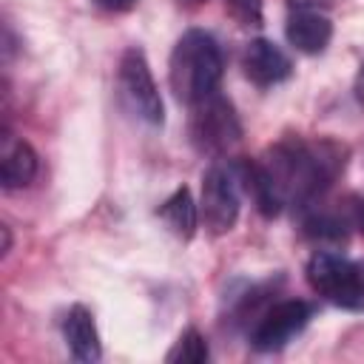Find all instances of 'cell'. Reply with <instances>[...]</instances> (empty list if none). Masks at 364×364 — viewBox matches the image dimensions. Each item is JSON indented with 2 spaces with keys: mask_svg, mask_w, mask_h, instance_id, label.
Returning <instances> with one entry per match:
<instances>
[{
  "mask_svg": "<svg viewBox=\"0 0 364 364\" xmlns=\"http://www.w3.org/2000/svg\"><path fill=\"white\" fill-rule=\"evenodd\" d=\"M350 148L336 139L284 136L259 159L282 208L313 205L347 168Z\"/></svg>",
  "mask_w": 364,
  "mask_h": 364,
  "instance_id": "6da1fadb",
  "label": "cell"
},
{
  "mask_svg": "<svg viewBox=\"0 0 364 364\" xmlns=\"http://www.w3.org/2000/svg\"><path fill=\"white\" fill-rule=\"evenodd\" d=\"M225 74V57L213 34L202 28H188L168 60V85L173 97L185 105L205 100L208 94L219 91Z\"/></svg>",
  "mask_w": 364,
  "mask_h": 364,
  "instance_id": "7a4b0ae2",
  "label": "cell"
},
{
  "mask_svg": "<svg viewBox=\"0 0 364 364\" xmlns=\"http://www.w3.org/2000/svg\"><path fill=\"white\" fill-rule=\"evenodd\" d=\"M310 287L336 307L364 310V262H355L336 250H316L307 259Z\"/></svg>",
  "mask_w": 364,
  "mask_h": 364,
  "instance_id": "3957f363",
  "label": "cell"
},
{
  "mask_svg": "<svg viewBox=\"0 0 364 364\" xmlns=\"http://www.w3.org/2000/svg\"><path fill=\"white\" fill-rule=\"evenodd\" d=\"M188 108H191L188 136H191V145L202 156L222 159L242 139L239 114L222 91H213V94H208L205 100H199Z\"/></svg>",
  "mask_w": 364,
  "mask_h": 364,
  "instance_id": "277c9868",
  "label": "cell"
},
{
  "mask_svg": "<svg viewBox=\"0 0 364 364\" xmlns=\"http://www.w3.org/2000/svg\"><path fill=\"white\" fill-rule=\"evenodd\" d=\"M242 205V185L233 171V162H213L202 173V196H199V222L222 236L233 230Z\"/></svg>",
  "mask_w": 364,
  "mask_h": 364,
  "instance_id": "5b68a950",
  "label": "cell"
},
{
  "mask_svg": "<svg viewBox=\"0 0 364 364\" xmlns=\"http://www.w3.org/2000/svg\"><path fill=\"white\" fill-rule=\"evenodd\" d=\"M117 88H119V97L134 117H139L148 125L165 122V105H162L156 80L151 74V65H148L142 48L131 46L122 51L119 68H117Z\"/></svg>",
  "mask_w": 364,
  "mask_h": 364,
  "instance_id": "8992f818",
  "label": "cell"
},
{
  "mask_svg": "<svg viewBox=\"0 0 364 364\" xmlns=\"http://www.w3.org/2000/svg\"><path fill=\"white\" fill-rule=\"evenodd\" d=\"M313 316V304L304 299H284L267 307L259 321L250 330V347L259 353H273L282 350L290 338H296Z\"/></svg>",
  "mask_w": 364,
  "mask_h": 364,
  "instance_id": "52a82bcc",
  "label": "cell"
},
{
  "mask_svg": "<svg viewBox=\"0 0 364 364\" xmlns=\"http://www.w3.org/2000/svg\"><path fill=\"white\" fill-rule=\"evenodd\" d=\"M242 68L245 77L259 88H273L284 82L293 74V60L282 46H276L267 37H256L242 51Z\"/></svg>",
  "mask_w": 364,
  "mask_h": 364,
  "instance_id": "ba28073f",
  "label": "cell"
},
{
  "mask_svg": "<svg viewBox=\"0 0 364 364\" xmlns=\"http://www.w3.org/2000/svg\"><path fill=\"white\" fill-rule=\"evenodd\" d=\"M284 37L287 43L301 51V54H321L327 46H330V37H333V23L327 14L316 11V9H293L287 14V23H284Z\"/></svg>",
  "mask_w": 364,
  "mask_h": 364,
  "instance_id": "9c48e42d",
  "label": "cell"
},
{
  "mask_svg": "<svg viewBox=\"0 0 364 364\" xmlns=\"http://www.w3.org/2000/svg\"><path fill=\"white\" fill-rule=\"evenodd\" d=\"M63 336L71 350V355L82 364H94L102 358V344H100V330L94 321V313L85 304H74L65 318H63Z\"/></svg>",
  "mask_w": 364,
  "mask_h": 364,
  "instance_id": "30bf717a",
  "label": "cell"
},
{
  "mask_svg": "<svg viewBox=\"0 0 364 364\" xmlns=\"http://www.w3.org/2000/svg\"><path fill=\"white\" fill-rule=\"evenodd\" d=\"M40 168V156L37 151L26 142V139H9L3 145V156H0V182L6 191H20L28 188L37 176Z\"/></svg>",
  "mask_w": 364,
  "mask_h": 364,
  "instance_id": "8fae6325",
  "label": "cell"
},
{
  "mask_svg": "<svg viewBox=\"0 0 364 364\" xmlns=\"http://www.w3.org/2000/svg\"><path fill=\"white\" fill-rule=\"evenodd\" d=\"M159 219L168 225V230L176 236V239H182V242H191L193 239V233H196V228H199V205L193 202V196H191V191L182 185V188H176L162 205H159Z\"/></svg>",
  "mask_w": 364,
  "mask_h": 364,
  "instance_id": "7c38bea8",
  "label": "cell"
},
{
  "mask_svg": "<svg viewBox=\"0 0 364 364\" xmlns=\"http://www.w3.org/2000/svg\"><path fill=\"white\" fill-rule=\"evenodd\" d=\"M301 228L316 242H344L350 233L338 210H307L301 219Z\"/></svg>",
  "mask_w": 364,
  "mask_h": 364,
  "instance_id": "4fadbf2b",
  "label": "cell"
},
{
  "mask_svg": "<svg viewBox=\"0 0 364 364\" xmlns=\"http://www.w3.org/2000/svg\"><path fill=\"white\" fill-rule=\"evenodd\" d=\"M208 358H210L208 338H205L196 327L182 330L179 338L173 341V347H171L168 355H165L168 364H205Z\"/></svg>",
  "mask_w": 364,
  "mask_h": 364,
  "instance_id": "5bb4252c",
  "label": "cell"
},
{
  "mask_svg": "<svg viewBox=\"0 0 364 364\" xmlns=\"http://www.w3.org/2000/svg\"><path fill=\"white\" fill-rule=\"evenodd\" d=\"M336 210L341 213V219L347 222V228H350V230L364 233V196L350 193V196H344V199L338 202V208H336Z\"/></svg>",
  "mask_w": 364,
  "mask_h": 364,
  "instance_id": "9a60e30c",
  "label": "cell"
},
{
  "mask_svg": "<svg viewBox=\"0 0 364 364\" xmlns=\"http://www.w3.org/2000/svg\"><path fill=\"white\" fill-rule=\"evenodd\" d=\"M225 6L245 26H259L262 23V0H225Z\"/></svg>",
  "mask_w": 364,
  "mask_h": 364,
  "instance_id": "2e32d148",
  "label": "cell"
},
{
  "mask_svg": "<svg viewBox=\"0 0 364 364\" xmlns=\"http://www.w3.org/2000/svg\"><path fill=\"white\" fill-rule=\"evenodd\" d=\"M94 3L102 6L105 11H117V14H119V11H131L139 0H94Z\"/></svg>",
  "mask_w": 364,
  "mask_h": 364,
  "instance_id": "e0dca14e",
  "label": "cell"
},
{
  "mask_svg": "<svg viewBox=\"0 0 364 364\" xmlns=\"http://www.w3.org/2000/svg\"><path fill=\"white\" fill-rule=\"evenodd\" d=\"M353 94H355L358 105L364 108V63H361V68H358V74H355V80H353Z\"/></svg>",
  "mask_w": 364,
  "mask_h": 364,
  "instance_id": "ac0fdd59",
  "label": "cell"
},
{
  "mask_svg": "<svg viewBox=\"0 0 364 364\" xmlns=\"http://www.w3.org/2000/svg\"><path fill=\"white\" fill-rule=\"evenodd\" d=\"M0 233H3V245H0V253L6 256V253L11 250V230H9V225H3V228H0Z\"/></svg>",
  "mask_w": 364,
  "mask_h": 364,
  "instance_id": "d6986e66",
  "label": "cell"
},
{
  "mask_svg": "<svg viewBox=\"0 0 364 364\" xmlns=\"http://www.w3.org/2000/svg\"><path fill=\"white\" fill-rule=\"evenodd\" d=\"M185 3H205V0H185Z\"/></svg>",
  "mask_w": 364,
  "mask_h": 364,
  "instance_id": "ffe728a7",
  "label": "cell"
}]
</instances>
